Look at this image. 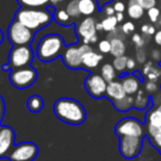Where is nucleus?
Returning a JSON list of instances; mask_svg holds the SVG:
<instances>
[{"label":"nucleus","mask_w":161,"mask_h":161,"mask_svg":"<svg viewBox=\"0 0 161 161\" xmlns=\"http://www.w3.org/2000/svg\"><path fill=\"white\" fill-rule=\"evenodd\" d=\"M53 112L60 120L69 125H80L86 119L84 106L74 98H58L53 105Z\"/></svg>","instance_id":"nucleus-1"},{"label":"nucleus","mask_w":161,"mask_h":161,"mask_svg":"<svg viewBox=\"0 0 161 161\" xmlns=\"http://www.w3.org/2000/svg\"><path fill=\"white\" fill-rule=\"evenodd\" d=\"M16 20L32 31H39L47 27L53 19V14L47 9L41 8H21L16 12Z\"/></svg>","instance_id":"nucleus-2"},{"label":"nucleus","mask_w":161,"mask_h":161,"mask_svg":"<svg viewBox=\"0 0 161 161\" xmlns=\"http://www.w3.org/2000/svg\"><path fill=\"white\" fill-rule=\"evenodd\" d=\"M65 43L60 34L51 33L43 36L36 47V55L42 62H51L62 55Z\"/></svg>","instance_id":"nucleus-3"},{"label":"nucleus","mask_w":161,"mask_h":161,"mask_svg":"<svg viewBox=\"0 0 161 161\" xmlns=\"http://www.w3.org/2000/svg\"><path fill=\"white\" fill-rule=\"evenodd\" d=\"M38 78V72L34 67L30 66H23L19 69H12L9 74L10 83L17 88H28L32 86L36 83Z\"/></svg>","instance_id":"nucleus-4"},{"label":"nucleus","mask_w":161,"mask_h":161,"mask_svg":"<svg viewBox=\"0 0 161 161\" xmlns=\"http://www.w3.org/2000/svg\"><path fill=\"white\" fill-rule=\"evenodd\" d=\"M8 40L12 43L14 47L16 45H30L34 38V33L32 30L28 29L27 27L20 23L14 19L10 23L7 31Z\"/></svg>","instance_id":"nucleus-5"},{"label":"nucleus","mask_w":161,"mask_h":161,"mask_svg":"<svg viewBox=\"0 0 161 161\" xmlns=\"http://www.w3.org/2000/svg\"><path fill=\"white\" fill-rule=\"evenodd\" d=\"M33 60V51L30 45H16L11 49L9 53L10 69H19V67L28 66Z\"/></svg>","instance_id":"nucleus-6"},{"label":"nucleus","mask_w":161,"mask_h":161,"mask_svg":"<svg viewBox=\"0 0 161 161\" xmlns=\"http://www.w3.org/2000/svg\"><path fill=\"white\" fill-rule=\"evenodd\" d=\"M38 154V146L30 141H25L19 145H14L7 158L10 161H33Z\"/></svg>","instance_id":"nucleus-7"},{"label":"nucleus","mask_w":161,"mask_h":161,"mask_svg":"<svg viewBox=\"0 0 161 161\" xmlns=\"http://www.w3.org/2000/svg\"><path fill=\"white\" fill-rule=\"evenodd\" d=\"M115 132L120 137H142L143 125L134 117H126L119 120L115 126Z\"/></svg>","instance_id":"nucleus-8"},{"label":"nucleus","mask_w":161,"mask_h":161,"mask_svg":"<svg viewBox=\"0 0 161 161\" xmlns=\"http://www.w3.org/2000/svg\"><path fill=\"white\" fill-rule=\"evenodd\" d=\"M143 147L142 137H120L119 151L126 159H134L139 156Z\"/></svg>","instance_id":"nucleus-9"},{"label":"nucleus","mask_w":161,"mask_h":161,"mask_svg":"<svg viewBox=\"0 0 161 161\" xmlns=\"http://www.w3.org/2000/svg\"><path fill=\"white\" fill-rule=\"evenodd\" d=\"M86 92L94 98H102L106 95L107 82L99 74H91L85 80Z\"/></svg>","instance_id":"nucleus-10"},{"label":"nucleus","mask_w":161,"mask_h":161,"mask_svg":"<svg viewBox=\"0 0 161 161\" xmlns=\"http://www.w3.org/2000/svg\"><path fill=\"white\" fill-rule=\"evenodd\" d=\"M82 55H83V52L80 49V47L69 45V47H65L61 56H62L64 64L69 69H77L83 66V64H82Z\"/></svg>","instance_id":"nucleus-11"},{"label":"nucleus","mask_w":161,"mask_h":161,"mask_svg":"<svg viewBox=\"0 0 161 161\" xmlns=\"http://www.w3.org/2000/svg\"><path fill=\"white\" fill-rule=\"evenodd\" d=\"M14 130L9 126L0 125V159L8 157L14 146Z\"/></svg>","instance_id":"nucleus-12"},{"label":"nucleus","mask_w":161,"mask_h":161,"mask_svg":"<svg viewBox=\"0 0 161 161\" xmlns=\"http://www.w3.org/2000/svg\"><path fill=\"white\" fill-rule=\"evenodd\" d=\"M96 22L92 17H86L77 25V33L83 39L84 44H88L90 40L96 36Z\"/></svg>","instance_id":"nucleus-13"},{"label":"nucleus","mask_w":161,"mask_h":161,"mask_svg":"<svg viewBox=\"0 0 161 161\" xmlns=\"http://www.w3.org/2000/svg\"><path fill=\"white\" fill-rule=\"evenodd\" d=\"M126 95L127 94H126L125 90H124L123 85H121V82L112 80V82L107 83V88H106L105 96H107L113 104L120 101V99H123Z\"/></svg>","instance_id":"nucleus-14"},{"label":"nucleus","mask_w":161,"mask_h":161,"mask_svg":"<svg viewBox=\"0 0 161 161\" xmlns=\"http://www.w3.org/2000/svg\"><path fill=\"white\" fill-rule=\"evenodd\" d=\"M121 85L127 95H135L140 87V78L136 74H127L121 80Z\"/></svg>","instance_id":"nucleus-15"},{"label":"nucleus","mask_w":161,"mask_h":161,"mask_svg":"<svg viewBox=\"0 0 161 161\" xmlns=\"http://www.w3.org/2000/svg\"><path fill=\"white\" fill-rule=\"evenodd\" d=\"M103 60V55L102 54L96 53L95 51H93V49L86 51L85 53H83L82 55V64L85 69H95L97 65L99 64V62Z\"/></svg>","instance_id":"nucleus-16"},{"label":"nucleus","mask_w":161,"mask_h":161,"mask_svg":"<svg viewBox=\"0 0 161 161\" xmlns=\"http://www.w3.org/2000/svg\"><path fill=\"white\" fill-rule=\"evenodd\" d=\"M96 0H78V9L80 14L90 17L97 10Z\"/></svg>","instance_id":"nucleus-17"},{"label":"nucleus","mask_w":161,"mask_h":161,"mask_svg":"<svg viewBox=\"0 0 161 161\" xmlns=\"http://www.w3.org/2000/svg\"><path fill=\"white\" fill-rule=\"evenodd\" d=\"M150 103V97L143 92L142 90H139L135 94L134 97V108L136 109H145Z\"/></svg>","instance_id":"nucleus-18"},{"label":"nucleus","mask_w":161,"mask_h":161,"mask_svg":"<svg viewBox=\"0 0 161 161\" xmlns=\"http://www.w3.org/2000/svg\"><path fill=\"white\" fill-rule=\"evenodd\" d=\"M127 12L129 18L134 19V20H138L145 14V10L142 9L141 6H139L137 3L136 0H129L128 3V8H127Z\"/></svg>","instance_id":"nucleus-19"},{"label":"nucleus","mask_w":161,"mask_h":161,"mask_svg":"<svg viewBox=\"0 0 161 161\" xmlns=\"http://www.w3.org/2000/svg\"><path fill=\"white\" fill-rule=\"evenodd\" d=\"M126 45L120 38H113L110 40V53L116 58L125 54Z\"/></svg>","instance_id":"nucleus-20"},{"label":"nucleus","mask_w":161,"mask_h":161,"mask_svg":"<svg viewBox=\"0 0 161 161\" xmlns=\"http://www.w3.org/2000/svg\"><path fill=\"white\" fill-rule=\"evenodd\" d=\"M43 106H44V102H43L42 97L39 96V95H32L29 97L27 102V107L30 112L32 113H39L43 109Z\"/></svg>","instance_id":"nucleus-21"},{"label":"nucleus","mask_w":161,"mask_h":161,"mask_svg":"<svg viewBox=\"0 0 161 161\" xmlns=\"http://www.w3.org/2000/svg\"><path fill=\"white\" fill-rule=\"evenodd\" d=\"M147 130H148V136H149V139L152 142V145L158 150H160L161 149V127L154 128V127H151V126H147Z\"/></svg>","instance_id":"nucleus-22"},{"label":"nucleus","mask_w":161,"mask_h":161,"mask_svg":"<svg viewBox=\"0 0 161 161\" xmlns=\"http://www.w3.org/2000/svg\"><path fill=\"white\" fill-rule=\"evenodd\" d=\"M147 126H151V127H154V128L161 127V110L159 109V108L148 113Z\"/></svg>","instance_id":"nucleus-23"},{"label":"nucleus","mask_w":161,"mask_h":161,"mask_svg":"<svg viewBox=\"0 0 161 161\" xmlns=\"http://www.w3.org/2000/svg\"><path fill=\"white\" fill-rule=\"evenodd\" d=\"M114 106L119 112H127L130 108L134 107V97L131 95H126L123 99L114 103Z\"/></svg>","instance_id":"nucleus-24"},{"label":"nucleus","mask_w":161,"mask_h":161,"mask_svg":"<svg viewBox=\"0 0 161 161\" xmlns=\"http://www.w3.org/2000/svg\"><path fill=\"white\" fill-rule=\"evenodd\" d=\"M22 8H42L49 5V0H17Z\"/></svg>","instance_id":"nucleus-25"},{"label":"nucleus","mask_w":161,"mask_h":161,"mask_svg":"<svg viewBox=\"0 0 161 161\" xmlns=\"http://www.w3.org/2000/svg\"><path fill=\"white\" fill-rule=\"evenodd\" d=\"M101 75L103 76V78L107 83H109V82L114 80V78L116 77V69L113 66V64L106 63V64H104L103 66H102Z\"/></svg>","instance_id":"nucleus-26"},{"label":"nucleus","mask_w":161,"mask_h":161,"mask_svg":"<svg viewBox=\"0 0 161 161\" xmlns=\"http://www.w3.org/2000/svg\"><path fill=\"white\" fill-rule=\"evenodd\" d=\"M54 19L61 25H69L71 23V17L64 9H56L54 14Z\"/></svg>","instance_id":"nucleus-27"},{"label":"nucleus","mask_w":161,"mask_h":161,"mask_svg":"<svg viewBox=\"0 0 161 161\" xmlns=\"http://www.w3.org/2000/svg\"><path fill=\"white\" fill-rule=\"evenodd\" d=\"M117 21L116 17L115 16H110V17H106L105 19H103L102 21V25H103V30L106 32H112L116 29L117 27Z\"/></svg>","instance_id":"nucleus-28"},{"label":"nucleus","mask_w":161,"mask_h":161,"mask_svg":"<svg viewBox=\"0 0 161 161\" xmlns=\"http://www.w3.org/2000/svg\"><path fill=\"white\" fill-rule=\"evenodd\" d=\"M66 12L72 18H78L80 16V9H78V0H71L66 6Z\"/></svg>","instance_id":"nucleus-29"},{"label":"nucleus","mask_w":161,"mask_h":161,"mask_svg":"<svg viewBox=\"0 0 161 161\" xmlns=\"http://www.w3.org/2000/svg\"><path fill=\"white\" fill-rule=\"evenodd\" d=\"M127 61L128 58L125 55H121V56H116L113 61V66L115 67V69L118 72H123L126 69L127 67Z\"/></svg>","instance_id":"nucleus-30"},{"label":"nucleus","mask_w":161,"mask_h":161,"mask_svg":"<svg viewBox=\"0 0 161 161\" xmlns=\"http://www.w3.org/2000/svg\"><path fill=\"white\" fill-rule=\"evenodd\" d=\"M147 11H148L149 20L151 21V22H157L159 17H160V10H159L158 8L153 7V8H150V9L147 10Z\"/></svg>","instance_id":"nucleus-31"},{"label":"nucleus","mask_w":161,"mask_h":161,"mask_svg":"<svg viewBox=\"0 0 161 161\" xmlns=\"http://www.w3.org/2000/svg\"><path fill=\"white\" fill-rule=\"evenodd\" d=\"M137 3L142 7L143 10H149L150 8L156 7V0H136Z\"/></svg>","instance_id":"nucleus-32"},{"label":"nucleus","mask_w":161,"mask_h":161,"mask_svg":"<svg viewBox=\"0 0 161 161\" xmlns=\"http://www.w3.org/2000/svg\"><path fill=\"white\" fill-rule=\"evenodd\" d=\"M160 75H161L160 71H159L158 69H156V67L152 66V69L147 73V78L149 80H152V82H157V80L160 77Z\"/></svg>","instance_id":"nucleus-33"},{"label":"nucleus","mask_w":161,"mask_h":161,"mask_svg":"<svg viewBox=\"0 0 161 161\" xmlns=\"http://www.w3.org/2000/svg\"><path fill=\"white\" fill-rule=\"evenodd\" d=\"M98 49L102 53H110V41L109 40H102L98 43Z\"/></svg>","instance_id":"nucleus-34"},{"label":"nucleus","mask_w":161,"mask_h":161,"mask_svg":"<svg viewBox=\"0 0 161 161\" xmlns=\"http://www.w3.org/2000/svg\"><path fill=\"white\" fill-rule=\"evenodd\" d=\"M113 7L115 9V12H124L125 11V1L124 0H114Z\"/></svg>","instance_id":"nucleus-35"},{"label":"nucleus","mask_w":161,"mask_h":161,"mask_svg":"<svg viewBox=\"0 0 161 161\" xmlns=\"http://www.w3.org/2000/svg\"><path fill=\"white\" fill-rule=\"evenodd\" d=\"M121 30H123V32L125 34H130L135 31V25L132 22H130V21L125 22L123 25V27H121Z\"/></svg>","instance_id":"nucleus-36"},{"label":"nucleus","mask_w":161,"mask_h":161,"mask_svg":"<svg viewBox=\"0 0 161 161\" xmlns=\"http://www.w3.org/2000/svg\"><path fill=\"white\" fill-rule=\"evenodd\" d=\"M131 40H132V42L136 44L137 47H142L143 44H145V41H143V39L141 38V36L139 33H135L134 36H132Z\"/></svg>","instance_id":"nucleus-37"},{"label":"nucleus","mask_w":161,"mask_h":161,"mask_svg":"<svg viewBox=\"0 0 161 161\" xmlns=\"http://www.w3.org/2000/svg\"><path fill=\"white\" fill-rule=\"evenodd\" d=\"M146 58H147V55H146L145 50H142V47H138V52H137V61H138V63H140V64L145 63Z\"/></svg>","instance_id":"nucleus-38"},{"label":"nucleus","mask_w":161,"mask_h":161,"mask_svg":"<svg viewBox=\"0 0 161 161\" xmlns=\"http://www.w3.org/2000/svg\"><path fill=\"white\" fill-rule=\"evenodd\" d=\"M5 113H6L5 99H3V97L0 95V125H1V121H3V117H5Z\"/></svg>","instance_id":"nucleus-39"},{"label":"nucleus","mask_w":161,"mask_h":161,"mask_svg":"<svg viewBox=\"0 0 161 161\" xmlns=\"http://www.w3.org/2000/svg\"><path fill=\"white\" fill-rule=\"evenodd\" d=\"M158 90V85H157L156 82H152V80H149L148 83H146V91L149 93H153Z\"/></svg>","instance_id":"nucleus-40"},{"label":"nucleus","mask_w":161,"mask_h":161,"mask_svg":"<svg viewBox=\"0 0 161 161\" xmlns=\"http://www.w3.org/2000/svg\"><path fill=\"white\" fill-rule=\"evenodd\" d=\"M104 14H106V17H110V16H114L115 14V9L113 6L110 5H106L105 7H104Z\"/></svg>","instance_id":"nucleus-41"},{"label":"nucleus","mask_w":161,"mask_h":161,"mask_svg":"<svg viewBox=\"0 0 161 161\" xmlns=\"http://www.w3.org/2000/svg\"><path fill=\"white\" fill-rule=\"evenodd\" d=\"M137 66V63L136 61L134 60V58H128V61H127V67L126 69H129V71H132V69H135Z\"/></svg>","instance_id":"nucleus-42"},{"label":"nucleus","mask_w":161,"mask_h":161,"mask_svg":"<svg viewBox=\"0 0 161 161\" xmlns=\"http://www.w3.org/2000/svg\"><path fill=\"white\" fill-rule=\"evenodd\" d=\"M154 42H156L157 45L161 47V30H159V31H157L154 33Z\"/></svg>","instance_id":"nucleus-43"},{"label":"nucleus","mask_w":161,"mask_h":161,"mask_svg":"<svg viewBox=\"0 0 161 161\" xmlns=\"http://www.w3.org/2000/svg\"><path fill=\"white\" fill-rule=\"evenodd\" d=\"M152 58H153V60L160 62L161 61V52L159 51V50H153V51H152Z\"/></svg>","instance_id":"nucleus-44"},{"label":"nucleus","mask_w":161,"mask_h":161,"mask_svg":"<svg viewBox=\"0 0 161 161\" xmlns=\"http://www.w3.org/2000/svg\"><path fill=\"white\" fill-rule=\"evenodd\" d=\"M151 69H152V63H151V62H148L147 64L145 65V67H143V71H142V72H143V74H145V75H147V73H148V72H149Z\"/></svg>","instance_id":"nucleus-45"},{"label":"nucleus","mask_w":161,"mask_h":161,"mask_svg":"<svg viewBox=\"0 0 161 161\" xmlns=\"http://www.w3.org/2000/svg\"><path fill=\"white\" fill-rule=\"evenodd\" d=\"M116 19H117V21L118 22H121V21L124 20V14H123V12H116Z\"/></svg>","instance_id":"nucleus-46"},{"label":"nucleus","mask_w":161,"mask_h":161,"mask_svg":"<svg viewBox=\"0 0 161 161\" xmlns=\"http://www.w3.org/2000/svg\"><path fill=\"white\" fill-rule=\"evenodd\" d=\"M154 33H156V29H154V27H153V25H149V28H148L147 34L151 36V34H154Z\"/></svg>","instance_id":"nucleus-47"},{"label":"nucleus","mask_w":161,"mask_h":161,"mask_svg":"<svg viewBox=\"0 0 161 161\" xmlns=\"http://www.w3.org/2000/svg\"><path fill=\"white\" fill-rule=\"evenodd\" d=\"M148 28H149V25H143L142 27H141V31H142V33H146V34H147Z\"/></svg>","instance_id":"nucleus-48"},{"label":"nucleus","mask_w":161,"mask_h":161,"mask_svg":"<svg viewBox=\"0 0 161 161\" xmlns=\"http://www.w3.org/2000/svg\"><path fill=\"white\" fill-rule=\"evenodd\" d=\"M49 1L52 3V5H58V3H62V1H64V0H49Z\"/></svg>","instance_id":"nucleus-49"},{"label":"nucleus","mask_w":161,"mask_h":161,"mask_svg":"<svg viewBox=\"0 0 161 161\" xmlns=\"http://www.w3.org/2000/svg\"><path fill=\"white\" fill-rule=\"evenodd\" d=\"M96 30H97V31H102V30H103V25H102V22L96 23Z\"/></svg>","instance_id":"nucleus-50"},{"label":"nucleus","mask_w":161,"mask_h":161,"mask_svg":"<svg viewBox=\"0 0 161 161\" xmlns=\"http://www.w3.org/2000/svg\"><path fill=\"white\" fill-rule=\"evenodd\" d=\"M3 30L0 29V44L3 43Z\"/></svg>","instance_id":"nucleus-51"},{"label":"nucleus","mask_w":161,"mask_h":161,"mask_svg":"<svg viewBox=\"0 0 161 161\" xmlns=\"http://www.w3.org/2000/svg\"><path fill=\"white\" fill-rule=\"evenodd\" d=\"M159 109H160V110H161V104H160V106H159Z\"/></svg>","instance_id":"nucleus-52"},{"label":"nucleus","mask_w":161,"mask_h":161,"mask_svg":"<svg viewBox=\"0 0 161 161\" xmlns=\"http://www.w3.org/2000/svg\"><path fill=\"white\" fill-rule=\"evenodd\" d=\"M159 151H160V153H161V149H160V150H159Z\"/></svg>","instance_id":"nucleus-53"}]
</instances>
